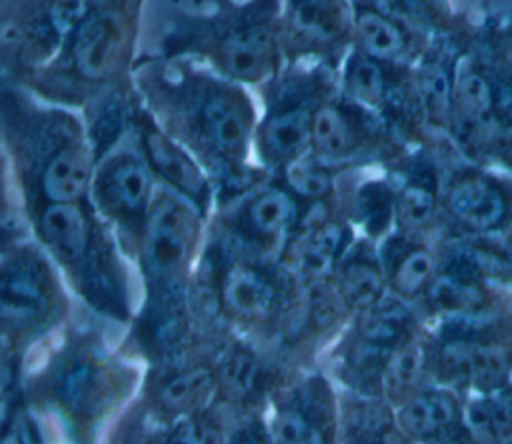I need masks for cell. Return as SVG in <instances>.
Returning <instances> with one entry per match:
<instances>
[{
  "instance_id": "cell-1",
  "label": "cell",
  "mask_w": 512,
  "mask_h": 444,
  "mask_svg": "<svg viewBox=\"0 0 512 444\" xmlns=\"http://www.w3.org/2000/svg\"><path fill=\"white\" fill-rule=\"evenodd\" d=\"M138 102L176 142L238 170L256 140V104L246 86L192 58L142 56L130 72Z\"/></svg>"
},
{
  "instance_id": "cell-2",
  "label": "cell",
  "mask_w": 512,
  "mask_h": 444,
  "mask_svg": "<svg viewBox=\"0 0 512 444\" xmlns=\"http://www.w3.org/2000/svg\"><path fill=\"white\" fill-rule=\"evenodd\" d=\"M152 58H192L250 88H266L284 68L282 0H226L210 16H166Z\"/></svg>"
},
{
  "instance_id": "cell-3",
  "label": "cell",
  "mask_w": 512,
  "mask_h": 444,
  "mask_svg": "<svg viewBox=\"0 0 512 444\" xmlns=\"http://www.w3.org/2000/svg\"><path fill=\"white\" fill-rule=\"evenodd\" d=\"M146 0H92L88 14L66 38L58 56L26 90L60 106H86L120 86L132 72V48Z\"/></svg>"
},
{
  "instance_id": "cell-4",
  "label": "cell",
  "mask_w": 512,
  "mask_h": 444,
  "mask_svg": "<svg viewBox=\"0 0 512 444\" xmlns=\"http://www.w3.org/2000/svg\"><path fill=\"white\" fill-rule=\"evenodd\" d=\"M338 90L334 66L322 60H290L262 88L264 106L256 126V146L276 166L310 152L312 122L320 104Z\"/></svg>"
},
{
  "instance_id": "cell-5",
  "label": "cell",
  "mask_w": 512,
  "mask_h": 444,
  "mask_svg": "<svg viewBox=\"0 0 512 444\" xmlns=\"http://www.w3.org/2000/svg\"><path fill=\"white\" fill-rule=\"evenodd\" d=\"M350 0H282L286 62L322 60L340 66L352 46Z\"/></svg>"
},
{
  "instance_id": "cell-6",
  "label": "cell",
  "mask_w": 512,
  "mask_h": 444,
  "mask_svg": "<svg viewBox=\"0 0 512 444\" xmlns=\"http://www.w3.org/2000/svg\"><path fill=\"white\" fill-rule=\"evenodd\" d=\"M194 204L176 194L152 200L142 230V264L154 282H174L188 266L198 236Z\"/></svg>"
},
{
  "instance_id": "cell-7",
  "label": "cell",
  "mask_w": 512,
  "mask_h": 444,
  "mask_svg": "<svg viewBox=\"0 0 512 444\" xmlns=\"http://www.w3.org/2000/svg\"><path fill=\"white\" fill-rule=\"evenodd\" d=\"M498 130L492 84L484 64L474 60L456 62L448 122L454 144L462 152L476 156L492 148Z\"/></svg>"
},
{
  "instance_id": "cell-8",
  "label": "cell",
  "mask_w": 512,
  "mask_h": 444,
  "mask_svg": "<svg viewBox=\"0 0 512 444\" xmlns=\"http://www.w3.org/2000/svg\"><path fill=\"white\" fill-rule=\"evenodd\" d=\"M352 10V46L382 64L412 66L432 40L370 0H352Z\"/></svg>"
},
{
  "instance_id": "cell-9",
  "label": "cell",
  "mask_w": 512,
  "mask_h": 444,
  "mask_svg": "<svg viewBox=\"0 0 512 444\" xmlns=\"http://www.w3.org/2000/svg\"><path fill=\"white\" fill-rule=\"evenodd\" d=\"M96 196L110 216L124 222L146 220L152 204V166L144 150L124 148L112 154L96 176Z\"/></svg>"
},
{
  "instance_id": "cell-10",
  "label": "cell",
  "mask_w": 512,
  "mask_h": 444,
  "mask_svg": "<svg viewBox=\"0 0 512 444\" xmlns=\"http://www.w3.org/2000/svg\"><path fill=\"white\" fill-rule=\"evenodd\" d=\"M362 132H390V128L382 118L348 102L336 90L314 116L310 154L326 166L342 162L356 152Z\"/></svg>"
},
{
  "instance_id": "cell-11",
  "label": "cell",
  "mask_w": 512,
  "mask_h": 444,
  "mask_svg": "<svg viewBox=\"0 0 512 444\" xmlns=\"http://www.w3.org/2000/svg\"><path fill=\"white\" fill-rule=\"evenodd\" d=\"M136 128L148 164L194 206H202L208 196V180L204 172L182 144L158 126L140 102L136 108Z\"/></svg>"
},
{
  "instance_id": "cell-12",
  "label": "cell",
  "mask_w": 512,
  "mask_h": 444,
  "mask_svg": "<svg viewBox=\"0 0 512 444\" xmlns=\"http://www.w3.org/2000/svg\"><path fill=\"white\" fill-rule=\"evenodd\" d=\"M2 312L8 320L32 322L46 314L52 284L46 264L28 250L10 254L2 268Z\"/></svg>"
},
{
  "instance_id": "cell-13",
  "label": "cell",
  "mask_w": 512,
  "mask_h": 444,
  "mask_svg": "<svg viewBox=\"0 0 512 444\" xmlns=\"http://www.w3.org/2000/svg\"><path fill=\"white\" fill-rule=\"evenodd\" d=\"M448 42L442 34L432 36L420 58L416 60L414 86L422 118L428 126L448 130L450 108H452V88L456 60L448 54Z\"/></svg>"
},
{
  "instance_id": "cell-14",
  "label": "cell",
  "mask_w": 512,
  "mask_h": 444,
  "mask_svg": "<svg viewBox=\"0 0 512 444\" xmlns=\"http://www.w3.org/2000/svg\"><path fill=\"white\" fill-rule=\"evenodd\" d=\"M446 208L454 220L480 234L496 232L508 212L502 190L482 174L456 178L446 192Z\"/></svg>"
},
{
  "instance_id": "cell-15",
  "label": "cell",
  "mask_w": 512,
  "mask_h": 444,
  "mask_svg": "<svg viewBox=\"0 0 512 444\" xmlns=\"http://www.w3.org/2000/svg\"><path fill=\"white\" fill-rule=\"evenodd\" d=\"M38 234L64 264L80 266L92 254V222L76 202H52L38 218Z\"/></svg>"
},
{
  "instance_id": "cell-16",
  "label": "cell",
  "mask_w": 512,
  "mask_h": 444,
  "mask_svg": "<svg viewBox=\"0 0 512 444\" xmlns=\"http://www.w3.org/2000/svg\"><path fill=\"white\" fill-rule=\"evenodd\" d=\"M440 364L456 382L490 388L506 378L508 354L500 346L456 340L442 348Z\"/></svg>"
},
{
  "instance_id": "cell-17",
  "label": "cell",
  "mask_w": 512,
  "mask_h": 444,
  "mask_svg": "<svg viewBox=\"0 0 512 444\" xmlns=\"http://www.w3.org/2000/svg\"><path fill=\"white\" fill-rule=\"evenodd\" d=\"M92 166L84 138L64 146L40 164L38 182L42 196L52 202H76L90 184Z\"/></svg>"
},
{
  "instance_id": "cell-18",
  "label": "cell",
  "mask_w": 512,
  "mask_h": 444,
  "mask_svg": "<svg viewBox=\"0 0 512 444\" xmlns=\"http://www.w3.org/2000/svg\"><path fill=\"white\" fill-rule=\"evenodd\" d=\"M242 230L260 242L284 238L298 224V206L282 188L256 190L240 210Z\"/></svg>"
},
{
  "instance_id": "cell-19",
  "label": "cell",
  "mask_w": 512,
  "mask_h": 444,
  "mask_svg": "<svg viewBox=\"0 0 512 444\" xmlns=\"http://www.w3.org/2000/svg\"><path fill=\"white\" fill-rule=\"evenodd\" d=\"M222 302L242 318H264L276 302V288L268 274L250 262H234L222 274Z\"/></svg>"
},
{
  "instance_id": "cell-20",
  "label": "cell",
  "mask_w": 512,
  "mask_h": 444,
  "mask_svg": "<svg viewBox=\"0 0 512 444\" xmlns=\"http://www.w3.org/2000/svg\"><path fill=\"white\" fill-rule=\"evenodd\" d=\"M344 240L346 230L334 220H326L312 228H302L290 250L294 268L304 276H324L328 270H332L338 254L342 252Z\"/></svg>"
},
{
  "instance_id": "cell-21",
  "label": "cell",
  "mask_w": 512,
  "mask_h": 444,
  "mask_svg": "<svg viewBox=\"0 0 512 444\" xmlns=\"http://www.w3.org/2000/svg\"><path fill=\"white\" fill-rule=\"evenodd\" d=\"M428 300L432 308L448 318H462L482 306V292L472 280V272L462 264H454L436 274L428 284Z\"/></svg>"
},
{
  "instance_id": "cell-22",
  "label": "cell",
  "mask_w": 512,
  "mask_h": 444,
  "mask_svg": "<svg viewBox=\"0 0 512 444\" xmlns=\"http://www.w3.org/2000/svg\"><path fill=\"white\" fill-rule=\"evenodd\" d=\"M338 290L360 312L384 296V276L370 252L356 248L344 258L338 270Z\"/></svg>"
},
{
  "instance_id": "cell-23",
  "label": "cell",
  "mask_w": 512,
  "mask_h": 444,
  "mask_svg": "<svg viewBox=\"0 0 512 444\" xmlns=\"http://www.w3.org/2000/svg\"><path fill=\"white\" fill-rule=\"evenodd\" d=\"M410 322L408 306L396 296H382L360 312L358 332L372 346H390L402 338Z\"/></svg>"
},
{
  "instance_id": "cell-24",
  "label": "cell",
  "mask_w": 512,
  "mask_h": 444,
  "mask_svg": "<svg viewBox=\"0 0 512 444\" xmlns=\"http://www.w3.org/2000/svg\"><path fill=\"white\" fill-rule=\"evenodd\" d=\"M456 416L454 400L444 392H424L408 400L398 414V424L410 436H430L446 428Z\"/></svg>"
},
{
  "instance_id": "cell-25",
  "label": "cell",
  "mask_w": 512,
  "mask_h": 444,
  "mask_svg": "<svg viewBox=\"0 0 512 444\" xmlns=\"http://www.w3.org/2000/svg\"><path fill=\"white\" fill-rule=\"evenodd\" d=\"M470 428L490 444H512V394L486 396L468 408Z\"/></svg>"
},
{
  "instance_id": "cell-26",
  "label": "cell",
  "mask_w": 512,
  "mask_h": 444,
  "mask_svg": "<svg viewBox=\"0 0 512 444\" xmlns=\"http://www.w3.org/2000/svg\"><path fill=\"white\" fill-rule=\"evenodd\" d=\"M216 390V380L210 370L194 368L168 380L160 392L166 408L176 412H190L206 406Z\"/></svg>"
},
{
  "instance_id": "cell-27",
  "label": "cell",
  "mask_w": 512,
  "mask_h": 444,
  "mask_svg": "<svg viewBox=\"0 0 512 444\" xmlns=\"http://www.w3.org/2000/svg\"><path fill=\"white\" fill-rule=\"evenodd\" d=\"M436 210V190L430 176H412L396 194L394 218L404 230H418L430 222Z\"/></svg>"
},
{
  "instance_id": "cell-28",
  "label": "cell",
  "mask_w": 512,
  "mask_h": 444,
  "mask_svg": "<svg viewBox=\"0 0 512 444\" xmlns=\"http://www.w3.org/2000/svg\"><path fill=\"white\" fill-rule=\"evenodd\" d=\"M282 174L286 186L292 192L310 200L330 194L334 184L330 172L326 170V164L316 160L310 152L282 166Z\"/></svg>"
},
{
  "instance_id": "cell-29",
  "label": "cell",
  "mask_w": 512,
  "mask_h": 444,
  "mask_svg": "<svg viewBox=\"0 0 512 444\" xmlns=\"http://www.w3.org/2000/svg\"><path fill=\"white\" fill-rule=\"evenodd\" d=\"M434 278V258L426 248H410L392 268V286L400 296H414Z\"/></svg>"
},
{
  "instance_id": "cell-30",
  "label": "cell",
  "mask_w": 512,
  "mask_h": 444,
  "mask_svg": "<svg viewBox=\"0 0 512 444\" xmlns=\"http://www.w3.org/2000/svg\"><path fill=\"white\" fill-rule=\"evenodd\" d=\"M274 444H328L326 432L302 408L282 410L272 424Z\"/></svg>"
},
{
  "instance_id": "cell-31",
  "label": "cell",
  "mask_w": 512,
  "mask_h": 444,
  "mask_svg": "<svg viewBox=\"0 0 512 444\" xmlns=\"http://www.w3.org/2000/svg\"><path fill=\"white\" fill-rule=\"evenodd\" d=\"M258 362L252 354L244 350H234L228 354L220 366V384L230 398H246L254 392L258 384Z\"/></svg>"
},
{
  "instance_id": "cell-32",
  "label": "cell",
  "mask_w": 512,
  "mask_h": 444,
  "mask_svg": "<svg viewBox=\"0 0 512 444\" xmlns=\"http://www.w3.org/2000/svg\"><path fill=\"white\" fill-rule=\"evenodd\" d=\"M396 196L390 194L388 186L380 182H370L360 188L356 196V210L370 234H378L386 228L388 220L394 216Z\"/></svg>"
},
{
  "instance_id": "cell-33",
  "label": "cell",
  "mask_w": 512,
  "mask_h": 444,
  "mask_svg": "<svg viewBox=\"0 0 512 444\" xmlns=\"http://www.w3.org/2000/svg\"><path fill=\"white\" fill-rule=\"evenodd\" d=\"M422 370V350L416 344L398 348L384 364L382 386L386 392L396 394L412 388Z\"/></svg>"
},
{
  "instance_id": "cell-34",
  "label": "cell",
  "mask_w": 512,
  "mask_h": 444,
  "mask_svg": "<svg viewBox=\"0 0 512 444\" xmlns=\"http://www.w3.org/2000/svg\"><path fill=\"white\" fill-rule=\"evenodd\" d=\"M388 430V416L376 404H364L352 410L348 432L354 444H378Z\"/></svg>"
},
{
  "instance_id": "cell-35",
  "label": "cell",
  "mask_w": 512,
  "mask_h": 444,
  "mask_svg": "<svg viewBox=\"0 0 512 444\" xmlns=\"http://www.w3.org/2000/svg\"><path fill=\"white\" fill-rule=\"evenodd\" d=\"M94 370L90 368V364H74L72 368L66 370V374L60 380L58 392L60 398L66 404H80L82 400H86L94 388Z\"/></svg>"
},
{
  "instance_id": "cell-36",
  "label": "cell",
  "mask_w": 512,
  "mask_h": 444,
  "mask_svg": "<svg viewBox=\"0 0 512 444\" xmlns=\"http://www.w3.org/2000/svg\"><path fill=\"white\" fill-rule=\"evenodd\" d=\"M176 444H224L218 428L200 418H184L172 432Z\"/></svg>"
},
{
  "instance_id": "cell-37",
  "label": "cell",
  "mask_w": 512,
  "mask_h": 444,
  "mask_svg": "<svg viewBox=\"0 0 512 444\" xmlns=\"http://www.w3.org/2000/svg\"><path fill=\"white\" fill-rule=\"evenodd\" d=\"M224 444H266V436L256 422H244L224 438Z\"/></svg>"
}]
</instances>
